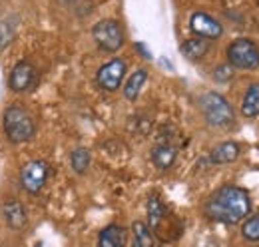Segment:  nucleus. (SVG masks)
<instances>
[{"mask_svg":"<svg viewBox=\"0 0 259 247\" xmlns=\"http://www.w3.org/2000/svg\"><path fill=\"white\" fill-rule=\"evenodd\" d=\"M36 118L32 116V112L14 102V104H8L2 112V132L6 136V140L14 146H20V144H28L32 142L34 136H36Z\"/></svg>","mask_w":259,"mask_h":247,"instance_id":"nucleus-2","label":"nucleus"},{"mask_svg":"<svg viewBox=\"0 0 259 247\" xmlns=\"http://www.w3.org/2000/svg\"><path fill=\"white\" fill-rule=\"evenodd\" d=\"M126 72H128V62L124 58H112L98 68L96 84L104 92H116V90H120V86L126 78Z\"/></svg>","mask_w":259,"mask_h":247,"instance_id":"nucleus-7","label":"nucleus"},{"mask_svg":"<svg viewBox=\"0 0 259 247\" xmlns=\"http://www.w3.org/2000/svg\"><path fill=\"white\" fill-rule=\"evenodd\" d=\"M209 48H211V42H209V40L199 38V36H194V38H188V40H184V42H182L180 52H182V54H184V58H188V60L199 62L201 58H205V56H207Z\"/></svg>","mask_w":259,"mask_h":247,"instance_id":"nucleus-14","label":"nucleus"},{"mask_svg":"<svg viewBox=\"0 0 259 247\" xmlns=\"http://www.w3.org/2000/svg\"><path fill=\"white\" fill-rule=\"evenodd\" d=\"M227 64L237 70H257L259 46L249 38H235L227 46Z\"/></svg>","mask_w":259,"mask_h":247,"instance_id":"nucleus-5","label":"nucleus"},{"mask_svg":"<svg viewBox=\"0 0 259 247\" xmlns=\"http://www.w3.org/2000/svg\"><path fill=\"white\" fill-rule=\"evenodd\" d=\"M239 155H241V146H239L237 142L227 140V142L218 144V146L209 152V163H213V166L233 163V161L239 159Z\"/></svg>","mask_w":259,"mask_h":247,"instance_id":"nucleus-12","label":"nucleus"},{"mask_svg":"<svg viewBox=\"0 0 259 247\" xmlns=\"http://www.w3.org/2000/svg\"><path fill=\"white\" fill-rule=\"evenodd\" d=\"M199 108L207 126L215 130H229L235 124V112L226 96L220 92H205L199 98Z\"/></svg>","mask_w":259,"mask_h":247,"instance_id":"nucleus-3","label":"nucleus"},{"mask_svg":"<svg viewBox=\"0 0 259 247\" xmlns=\"http://www.w3.org/2000/svg\"><path fill=\"white\" fill-rule=\"evenodd\" d=\"M136 48H138V52H142V54L146 56V60H150V58H152V54H150V52L146 50V46H144L142 42H138V44H136Z\"/></svg>","mask_w":259,"mask_h":247,"instance_id":"nucleus-23","label":"nucleus"},{"mask_svg":"<svg viewBox=\"0 0 259 247\" xmlns=\"http://www.w3.org/2000/svg\"><path fill=\"white\" fill-rule=\"evenodd\" d=\"M190 30L194 32L195 36L199 38H205V40H218L222 38L224 34V26L213 18L209 16L207 12H201V10H195L194 14L190 16Z\"/></svg>","mask_w":259,"mask_h":247,"instance_id":"nucleus-9","label":"nucleus"},{"mask_svg":"<svg viewBox=\"0 0 259 247\" xmlns=\"http://www.w3.org/2000/svg\"><path fill=\"white\" fill-rule=\"evenodd\" d=\"M132 247H154V233L142 219L132 223Z\"/></svg>","mask_w":259,"mask_h":247,"instance_id":"nucleus-17","label":"nucleus"},{"mask_svg":"<svg viewBox=\"0 0 259 247\" xmlns=\"http://www.w3.org/2000/svg\"><path fill=\"white\" fill-rule=\"evenodd\" d=\"M146 214H148V221H146L148 227L152 229V233H158L163 223L167 221V210L158 195H150L148 205H146Z\"/></svg>","mask_w":259,"mask_h":247,"instance_id":"nucleus-13","label":"nucleus"},{"mask_svg":"<svg viewBox=\"0 0 259 247\" xmlns=\"http://www.w3.org/2000/svg\"><path fill=\"white\" fill-rule=\"evenodd\" d=\"M92 38H94L98 48L108 54L118 52L126 42V34H124L122 24L114 18H104V20L96 22L92 28Z\"/></svg>","mask_w":259,"mask_h":247,"instance_id":"nucleus-4","label":"nucleus"},{"mask_svg":"<svg viewBox=\"0 0 259 247\" xmlns=\"http://www.w3.org/2000/svg\"><path fill=\"white\" fill-rule=\"evenodd\" d=\"M2 217H4V223L14 231L24 229L28 223V212L18 199H6L2 203Z\"/></svg>","mask_w":259,"mask_h":247,"instance_id":"nucleus-10","label":"nucleus"},{"mask_svg":"<svg viewBox=\"0 0 259 247\" xmlns=\"http://www.w3.org/2000/svg\"><path fill=\"white\" fill-rule=\"evenodd\" d=\"M38 82V70L30 60H18L8 76V88L14 94L30 92Z\"/></svg>","mask_w":259,"mask_h":247,"instance_id":"nucleus-8","label":"nucleus"},{"mask_svg":"<svg viewBox=\"0 0 259 247\" xmlns=\"http://www.w3.org/2000/svg\"><path fill=\"white\" fill-rule=\"evenodd\" d=\"M241 235L249 243H259V214L251 217L247 216L241 221Z\"/></svg>","mask_w":259,"mask_h":247,"instance_id":"nucleus-20","label":"nucleus"},{"mask_svg":"<svg viewBox=\"0 0 259 247\" xmlns=\"http://www.w3.org/2000/svg\"><path fill=\"white\" fill-rule=\"evenodd\" d=\"M128 229L118 225V223H110L106 225L100 235H98V247H126L128 245Z\"/></svg>","mask_w":259,"mask_h":247,"instance_id":"nucleus-11","label":"nucleus"},{"mask_svg":"<svg viewBox=\"0 0 259 247\" xmlns=\"http://www.w3.org/2000/svg\"><path fill=\"white\" fill-rule=\"evenodd\" d=\"M241 116L251 120V118H257L259 114V84H251L247 88V92L243 96V102H241V108H239Z\"/></svg>","mask_w":259,"mask_h":247,"instance_id":"nucleus-18","label":"nucleus"},{"mask_svg":"<svg viewBox=\"0 0 259 247\" xmlns=\"http://www.w3.org/2000/svg\"><path fill=\"white\" fill-rule=\"evenodd\" d=\"M150 157H152V163H154L158 170L167 172V170L176 163V159H178V148L171 146V144H158V146L152 148Z\"/></svg>","mask_w":259,"mask_h":247,"instance_id":"nucleus-15","label":"nucleus"},{"mask_svg":"<svg viewBox=\"0 0 259 247\" xmlns=\"http://www.w3.org/2000/svg\"><path fill=\"white\" fill-rule=\"evenodd\" d=\"M90 163H92V154H90V150H86V148H76V150L70 154V166H72V170H74L78 176H84V174L88 172Z\"/></svg>","mask_w":259,"mask_h":247,"instance_id":"nucleus-19","label":"nucleus"},{"mask_svg":"<svg viewBox=\"0 0 259 247\" xmlns=\"http://www.w3.org/2000/svg\"><path fill=\"white\" fill-rule=\"evenodd\" d=\"M12 38H14V26H10L6 22H0V50L6 48Z\"/></svg>","mask_w":259,"mask_h":247,"instance_id":"nucleus-22","label":"nucleus"},{"mask_svg":"<svg viewBox=\"0 0 259 247\" xmlns=\"http://www.w3.org/2000/svg\"><path fill=\"white\" fill-rule=\"evenodd\" d=\"M203 214L209 221L237 225L251 214V195L239 185H222L207 197Z\"/></svg>","mask_w":259,"mask_h":247,"instance_id":"nucleus-1","label":"nucleus"},{"mask_svg":"<svg viewBox=\"0 0 259 247\" xmlns=\"http://www.w3.org/2000/svg\"><path fill=\"white\" fill-rule=\"evenodd\" d=\"M50 178V163L46 159H32L20 170V185L26 193L38 195Z\"/></svg>","mask_w":259,"mask_h":247,"instance_id":"nucleus-6","label":"nucleus"},{"mask_svg":"<svg viewBox=\"0 0 259 247\" xmlns=\"http://www.w3.org/2000/svg\"><path fill=\"white\" fill-rule=\"evenodd\" d=\"M233 66H229V64H222V66H218L215 70H213V78L218 80V82H229L231 78H233Z\"/></svg>","mask_w":259,"mask_h":247,"instance_id":"nucleus-21","label":"nucleus"},{"mask_svg":"<svg viewBox=\"0 0 259 247\" xmlns=\"http://www.w3.org/2000/svg\"><path fill=\"white\" fill-rule=\"evenodd\" d=\"M148 82V70L146 68H138L134 74H130V78L126 80V84H124V98L130 100V102H136L138 98H140V94H142V88H144V84Z\"/></svg>","mask_w":259,"mask_h":247,"instance_id":"nucleus-16","label":"nucleus"}]
</instances>
